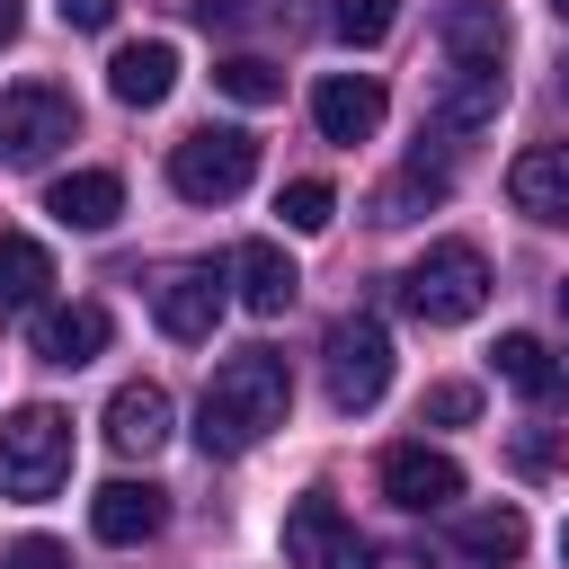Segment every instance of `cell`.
Wrapping results in <instances>:
<instances>
[{
  "mask_svg": "<svg viewBox=\"0 0 569 569\" xmlns=\"http://www.w3.org/2000/svg\"><path fill=\"white\" fill-rule=\"evenodd\" d=\"M284 409H293V373H284L276 347L222 356L213 382H204V400H196V445H204V462H240L267 427H284Z\"/></svg>",
  "mask_w": 569,
  "mask_h": 569,
  "instance_id": "1",
  "label": "cell"
},
{
  "mask_svg": "<svg viewBox=\"0 0 569 569\" xmlns=\"http://www.w3.org/2000/svg\"><path fill=\"white\" fill-rule=\"evenodd\" d=\"M391 284H400V311H409V320H427V329H462V320L489 302V258H480L471 240H436V249L409 258Z\"/></svg>",
  "mask_w": 569,
  "mask_h": 569,
  "instance_id": "2",
  "label": "cell"
},
{
  "mask_svg": "<svg viewBox=\"0 0 569 569\" xmlns=\"http://www.w3.org/2000/svg\"><path fill=\"white\" fill-rule=\"evenodd\" d=\"M62 471H71V418L53 409V400H27V409H9L0 418V498H53L62 489Z\"/></svg>",
  "mask_w": 569,
  "mask_h": 569,
  "instance_id": "3",
  "label": "cell"
},
{
  "mask_svg": "<svg viewBox=\"0 0 569 569\" xmlns=\"http://www.w3.org/2000/svg\"><path fill=\"white\" fill-rule=\"evenodd\" d=\"M320 382H329V409L365 418L382 391H391V329L373 311H347L329 338H320Z\"/></svg>",
  "mask_w": 569,
  "mask_h": 569,
  "instance_id": "4",
  "label": "cell"
},
{
  "mask_svg": "<svg viewBox=\"0 0 569 569\" xmlns=\"http://www.w3.org/2000/svg\"><path fill=\"white\" fill-rule=\"evenodd\" d=\"M249 178H258V133H240V124H196L169 151V187L187 204H231Z\"/></svg>",
  "mask_w": 569,
  "mask_h": 569,
  "instance_id": "5",
  "label": "cell"
},
{
  "mask_svg": "<svg viewBox=\"0 0 569 569\" xmlns=\"http://www.w3.org/2000/svg\"><path fill=\"white\" fill-rule=\"evenodd\" d=\"M71 133H80L71 89H53V80H18V89H0V160H9V169L53 160Z\"/></svg>",
  "mask_w": 569,
  "mask_h": 569,
  "instance_id": "6",
  "label": "cell"
},
{
  "mask_svg": "<svg viewBox=\"0 0 569 569\" xmlns=\"http://www.w3.org/2000/svg\"><path fill=\"white\" fill-rule=\"evenodd\" d=\"M498 107H507V62H453V53H445L436 98H427V124L445 133V151H453V142H471V133H489V124H498Z\"/></svg>",
  "mask_w": 569,
  "mask_h": 569,
  "instance_id": "7",
  "label": "cell"
},
{
  "mask_svg": "<svg viewBox=\"0 0 569 569\" xmlns=\"http://www.w3.org/2000/svg\"><path fill=\"white\" fill-rule=\"evenodd\" d=\"M284 569H365V542H356V525L329 489L284 507Z\"/></svg>",
  "mask_w": 569,
  "mask_h": 569,
  "instance_id": "8",
  "label": "cell"
},
{
  "mask_svg": "<svg viewBox=\"0 0 569 569\" xmlns=\"http://www.w3.org/2000/svg\"><path fill=\"white\" fill-rule=\"evenodd\" d=\"M151 320L178 338V347H204L213 320H222V267H169L151 284Z\"/></svg>",
  "mask_w": 569,
  "mask_h": 569,
  "instance_id": "9",
  "label": "cell"
},
{
  "mask_svg": "<svg viewBox=\"0 0 569 569\" xmlns=\"http://www.w3.org/2000/svg\"><path fill=\"white\" fill-rule=\"evenodd\" d=\"M382 498L409 507V516H436V507L462 498V462L436 453V445H391V453H382Z\"/></svg>",
  "mask_w": 569,
  "mask_h": 569,
  "instance_id": "10",
  "label": "cell"
},
{
  "mask_svg": "<svg viewBox=\"0 0 569 569\" xmlns=\"http://www.w3.org/2000/svg\"><path fill=\"white\" fill-rule=\"evenodd\" d=\"M311 124H320V142H373L382 133V80L373 71H329L311 89Z\"/></svg>",
  "mask_w": 569,
  "mask_h": 569,
  "instance_id": "11",
  "label": "cell"
},
{
  "mask_svg": "<svg viewBox=\"0 0 569 569\" xmlns=\"http://www.w3.org/2000/svg\"><path fill=\"white\" fill-rule=\"evenodd\" d=\"M160 525H169V489H151V480H107V489L89 498V533L116 542V551L151 542Z\"/></svg>",
  "mask_w": 569,
  "mask_h": 569,
  "instance_id": "12",
  "label": "cell"
},
{
  "mask_svg": "<svg viewBox=\"0 0 569 569\" xmlns=\"http://www.w3.org/2000/svg\"><path fill=\"white\" fill-rule=\"evenodd\" d=\"M507 196H516V213H533V222H569V142H533V151H516Z\"/></svg>",
  "mask_w": 569,
  "mask_h": 569,
  "instance_id": "13",
  "label": "cell"
},
{
  "mask_svg": "<svg viewBox=\"0 0 569 569\" xmlns=\"http://www.w3.org/2000/svg\"><path fill=\"white\" fill-rule=\"evenodd\" d=\"M445 187H453V160H445V151H409V160L373 187V222H418L427 204H445Z\"/></svg>",
  "mask_w": 569,
  "mask_h": 569,
  "instance_id": "14",
  "label": "cell"
},
{
  "mask_svg": "<svg viewBox=\"0 0 569 569\" xmlns=\"http://www.w3.org/2000/svg\"><path fill=\"white\" fill-rule=\"evenodd\" d=\"M44 213L71 222V231H107V222L124 213V178H116V169H62V178L44 187Z\"/></svg>",
  "mask_w": 569,
  "mask_h": 569,
  "instance_id": "15",
  "label": "cell"
},
{
  "mask_svg": "<svg viewBox=\"0 0 569 569\" xmlns=\"http://www.w3.org/2000/svg\"><path fill=\"white\" fill-rule=\"evenodd\" d=\"M231 276H240V302H249L258 320H284L293 293H302V276H293V258H284L276 240H240V249H231Z\"/></svg>",
  "mask_w": 569,
  "mask_h": 569,
  "instance_id": "16",
  "label": "cell"
},
{
  "mask_svg": "<svg viewBox=\"0 0 569 569\" xmlns=\"http://www.w3.org/2000/svg\"><path fill=\"white\" fill-rule=\"evenodd\" d=\"M107 89H116L124 107H160V98L178 89V44H169V36L116 44V62H107Z\"/></svg>",
  "mask_w": 569,
  "mask_h": 569,
  "instance_id": "17",
  "label": "cell"
},
{
  "mask_svg": "<svg viewBox=\"0 0 569 569\" xmlns=\"http://www.w3.org/2000/svg\"><path fill=\"white\" fill-rule=\"evenodd\" d=\"M107 338H116V320L98 302H62V311L36 320V356L44 365H89V356H107Z\"/></svg>",
  "mask_w": 569,
  "mask_h": 569,
  "instance_id": "18",
  "label": "cell"
},
{
  "mask_svg": "<svg viewBox=\"0 0 569 569\" xmlns=\"http://www.w3.org/2000/svg\"><path fill=\"white\" fill-rule=\"evenodd\" d=\"M107 445L116 453H160L169 445V391L160 382H124L107 400Z\"/></svg>",
  "mask_w": 569,
  "mask_h": 569,
  "instance_id": "19",
  "label": "cell"
},
{
  "mask_svg": "<svg viewBox=\"0 0 569 569\" xmlns=\"http://www.w3.org/2000/svg\"><path fill=\"white\" fill-rule=\"evenodd\" d=\"M436 36H445L453 62H507V9L498 0H453L436 18Z\"/></svg>",
  "mask_w": 569,
  "mask_h": 569,
  "instance_id": "20",
  "label": "cell"
},
{
  "mask_svg": "<svg viewBox=\"0 0 569 569\" xmlns=\"http://www.w3.org/2000/svg\"><path fill=\"white\" fill-rule=\"evenodd\" d=\"M44 284H53V258H44V240H27V231H0V320L36 311V302H44Z\"/></svg>",
  "mask_w": 569,
  "mask_h": 569,
  "instance_id": "21",
  "label": "cell"
},
{
  "mask_svg": "<svg viewBox=\"0 0 569 569\" xmlns=\"http://www.w3.org/2000/svg\"><path fill=\"white\" fill-rule=\"evenodd\" d=\"M498 373H507V391H525V400H560V382H569L560 356H551L533 329H507V338H498Z\"/></svg>",
  "mask_w": 569,
  "mask_h": 569,
  "instance_id": "22",
  "label": "cell"
},
{
  "mask_svg": "<svg viewBox=\"0 0 569 569\" xmlns=\"http://www.w3.org/2000/svg\"><path fill=\"white\" fill-rule=\"evenodd\" d=\"M453 542H462V560H489V569H507V560L525 551V516H516V507H471V516L453 525Z\"/></svg>",
  "mask_w": 569,
  "mask_h": 569,
  "instance_id": "23",
  "label": "cell"
},
{
  "mask_svg": "<svg viewBox=\"0 0 569 569\" xmlns=\"http://www.w3.org/2000/svg\"><path fill=\"white\" fill-rule=\"evenodd\" d=\"M213 89L240 98V107H276V98H284V71H276L267 53H231V62L213 71Z\"/></svg>",
  "mask_w": 569,
  "mask_h": 569,
  "instance_id": "24",
  "label": "cell"
},
{
  "mask_svg": "<svg viewBox=\"0 0 569 569\" xmlns=\"http://www.w3.org/2000/svg\"><path fill=\"white\" fill-rule=\"evenodd\" d=\"M507 462H516L525 480L569 471V427H516V436H507Z\"/></svg>",
  "mask_w": 569,
  "mask_h": 569,
  "instance_id": "25",
  "label": "cell"
},
{
  "mask_svg": "<svg viewBox=\"0 0 569 569\" xmlns=\"http://www.w3.org/2000/svg\"><path fill=\"white\" fill-rule=\"evenodd\" d=\"M329 27H338V44H382L400 27V0H338Z\"/></svg>",
  "mask_w": 569,
  "mask_h": 569,
  "instance_id": "26",
  "label": "cell"
},
{
  "mask_svg": "<svg viewBox=\"0 0 569 569\" xmlns=\"http://www.w3.org/2000/svg\"><path fill=\"white\" fill-rule=\"evenodd\" d=\"M276 213H284L293 231H329V213H338V196H329V178H293V187L276 196Z\"/></svg>",
  "mask_w": 569,
  "mask_h": 569,
  "instance_id": "27",
  "label": "cell"
},
{
  "mask_svg": "<svg viewBox=\"0 0 569 569\" xmlns=\"http://www.w3.org/2000/svg\"><path fill=\"white\" fill-rule=\"evenodd\" d=\"M427 418H436V427H462V418H480V391H471V382H436V391L418 400V427H427Z\"/></svg>",
  "mask_w": 569,
  "mask_h": 569,
  "instance_id": "28",
  "label": "cell"
},
{
  "mask_svg": "<svg viewBox=\"0 0 569 569\" xmlns=\"http://www.w3.org/2000/svg\"><path fill=\"white\" fill-rule=\"evenodd\" d=\"M0 569H71V551H62L53 533H27V542H9V551H0Z\"/></svg>",
  "mask_w": 569,
  "mask_h": 569,
  "instance_id": "29",
  "label": "cell"
},
{
  "mask_svg": "<svg viewBox=\"0 0 569 569\" xmlns=\"http://www.w3.org/2000/svg\"><path fill=\"white\" fill-rule=\"evenodd\" d=\"M258 9H267V0H196V18H204V27H249Z\"/></svg>",
  "mask_w": 569,
  "mask_h": 569,
  "instance_id": "30",
  "label": "cell"
},
{
  "mask_svg": "<svg viewBox=\"0 0 569 569\" xmlns=\"http://www.w3.org/2000/svg\"><path fill=\"white\" fill-rule=\"evenodd\" d=\"M53 9H62L71 27H107V18H116V0H53Z\"/></svg>",
  "mask_w": 569,
  "mask_h": 569,
  "instance_id": "31",
  "label": "cell"
},
{
  "mask_svg": "<svg viewBox=\"0 0 569 569\" xmlns=\"http://www.w3.org/2000/svg\"><path fill=\"white\" fill-rule=\"evenodd\" d=\"M18 18H27V0H0V44L18 36Z\"/></svg>",
  "mask_w": 569,
  "mask_h": 569,
  "instance_id": "32",
  "label": "cell"
},
{
  "mask_svg": "<svg viewBox=\"0 0 569 569\" xmlns=\"http://www.w3.org/2000/svg\"><path fill=\"white\" fill-rule=\"evenodd\" d=\"M373 569H427V560H418V551H382Z\"/></svg>",
  "mask_w": 569,
  "mask_h": 569,
  "instance_id": "33",
  "label": "cell"
},
{
  "mask_svg": "<svg viewBox=\"0 0 569 569\" xmlns=\"http://www.w3.org/2000/svg\"><path fill=\"white\" fill-rule=\"evenodd\" d=\"M560 320H569V276H560Z\"/></svg>",
  "mask_w": 569,
  "mask_h": 569,
  "instance_id": "34",
  "label": "cell"
},
{
  "mask_svg": "<svg viewBox=\"0 0 569 569\" xmlns=\"http://www.w3.org/2000/svg\"><path fill=\"white\" fill-rule=\"evenodd\" d=\"M560 560H569V525H560Z\"/></svg>",
  "mask_w": 569,
  "mask_h": 569,
  "instance_id": "35",
  "label": "cell"
},
{
  "mask_svg": "<svg viewBox=\"0 0 569 569\" xmlns=\"http://www.w3.org/2000/svg\"><path fill=\"white\" fill-rule=\"evenodd\" d=\"M551 9H560V18H569V0H551Z\"/></svg>",
  "mask_w": 569,
  "mask_h": 569,
  "instance_id": "36",
  "label": "cell"
}]
</instances>
